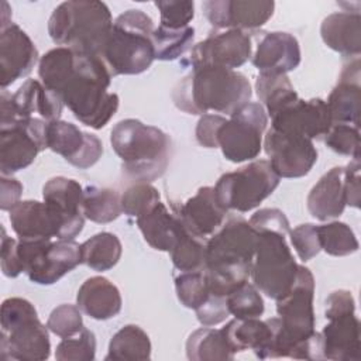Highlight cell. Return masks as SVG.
Here are the masks:
<instances>
[{"instance_id":"6da1fadb","label":"cell","mask_w":361,"mask_h":361,"mask_svg":"<svg viewBox=\"0 0 361 361\" xmlns=\"http://www.w3.org/2000/svg\"><path fill=\"white\" fill-rule=\"evenodd\" d=\"M38 76L90 128H103L118 109V96L109 92L113 76L100 56L56 47L39 58Z\"/></svg>"},{"instance_id":"7a4b0ae2","label":"cell","mask_w":361,"mask_h":361,"mask_svg":"<svg viewBox=\"0 0 361 361\" xmlns=\"http://www.w3.org/2000/svg\"><path fill=\"white\" fill-rule=\"evenodd\" d=\"M251 96V83L247 76L235 69L221 66L192 69L172 90L175 106L195 116H203L209 111L231 116L248 103Z\"/></svg>"},{"instance_id":"3957f363","label":"cell","mask_w":361,"mask_h":361,"mask_svg":"<svg viewBox=\"0 0 361 361\" xmlns=\"http://www.w3.org/2000/svg\"><path fill=\"white\" fill-rule=\"evenodd\" d=\"M110 144L121 159L123 172L135 182H152L164 175L171 161V138L161 128L135 118L118 121Z\"/></svg>"},{"instance_id":"277c9868","label":"cell","mask_w":361,"mask_h":361,"mask_svg":"<svg viewBox=\"0 0 361 361\" xmlns=\"http://www.w3.org/2000/svg\"><path fill=\"white\" fill-rule=\"evenodd\" d=\"M113 23L111 13L103 1L69 0L52 11L48 34L59 47L102 58Z\"/></svg>"},{"instance_id":"5b68a950","label":"cell","mask_w":361,"mask_h":361,"mask_svg":"<svg viewBox=\"0 0 361 361\" xmlns=\"http://www.w3.org/2000/svg\"><path fill=\"white\" fill-rule=\"evenodd\" d=\"M154 30L152 18L142 10H127L114 20L102 54L111 76L138 75L152 65L155 59Z\"/></svg>"},{"instance_id":"8992f818","label":"cell","mask_w":361,"mask_h":361,"mask_svg":"<svg viewBox=\"0 0 361 361\" xmlns=\"http://www.w3.org/2000/svg\"><path fill=\"white\" fill-rule=\"evenodd\" d=\"M0 358L42 361L51 354L48 327L37 314L34 305L23 298H7L0 313Z\"/></svg>"},{"instance_id":"52a82bcc","label":"cell","mask_w":361,"mask_h":361,"mask_svg":"<svg viewBox=\"0 0 361 361\" xmlns=\"http://www.w3.org/2000/svg\"><path fill=\"white\" fill-rule=\"evenodd\" d=\"M296 274L298 264L285 235L271 231L257 233V248L251 265L255 288L269 299L278 300L290 290Z\"/></svg>"},{"instance_id":"ba28073f","label":"cell","mask_w":361,"mask_h":361,"mask_svg":"<svg viewBox=\"0 0 361 361\" xmlns=\"http://www.w3.org/2000/svg\"><path fill=\"white\" fill-rule=\"evenodd\" d=\"M279 179L269 161L257 159L237 171L223 173L214 186L216 199L226 212L247 213L274 193Z\"/></svg>"},{"instance_id":"9c48e42d","label":"cell","mask_w":361,"mask_h":361,"mask_svg":"<svg viewBox=\"0 0 361 361\" xmlns=\"http://www.w3.org/2000/svg\"><path fill=\"white\" fill-rule=\"evenodd\" d=\"M268 114L261 103L248 102L227 118L217 133L223 157L234 164L255 159L262 148Z\"/></svg>"},{"instance_id":"30bf717a","label":"cell","mask_w":361,"mask_h":361,"mask_svg":"<svg viewBox=\"0 0 361 361\" xmlns=\"http://www.w3.org/2000/svg\"><path fill=\"white\" fill-rule=\"evenodd\" d=\"M47 124L44 118L30 117L0 126V171L13 173L30 166L37 155L48 148Z\"/></svg>"},{"instance_id":"8fae6325","label":"cell","mask_w":361,"mask_h":361,"mask_svg":"<svg viewBox=\"0 0 361 361\" xmlns=\"http://www.w3.org/2000/svg\"><path fill=\"white\" fill-rule=\"evenodd\" d=\"M0 106V126H6L16 120L34 117L35 113L45 121L59 120L65 104L61 96L42 82L27 79L13 94L1 89Z\"/></svg>"},{"instance_id":"7c38bea8","label":"cell","mask_w":361,"mask_h":361,"mask_svg":"<svg viewBox=\"0 0 361 361\" xmlns=\"http://www.w3.org/2000/svg\"><path fill=\"white\" fill-rule=\"evenodd\" d=\"M257 231L243 217H231L206 241V267L252 264Z\"/></svg>"},{"instance_id":"4fadbf2b","label":"cell","mask_w":361,"mask_h":361,"mask_svg":"<svg viewBox=\"0 0 361 361\" xmlns=\"http://www.w3.org/2000/svg\"><path fill=\"white\" fill-rule=\"evenodd\" d=\"M269 164L279 178H302L310 172L317 161V149L312 140L269 128L262 141Z\"/></svg>"},{"instance_id":"5bb4252c","label":"cell","mask_w":361,"mask_h":361,"mask_svg":"<svg viewBox=\"0 0 361 361\" xmlns=\"http://www.w3.org/2000/svg\"><path fill=\"white\" fill-rule=\"evenodd\" d=\"M252 52L251 37L245 31L226 30L212 32L190 49L188 63L192 69L202 66H221L235 69L243 66Z\"/></svg>"},{"instance_id":"9a60e30c","label":"cell","mask_w":361,"mask_h":361,"mask_svg":"<svg viewBox=\"0 0 361 361\" xmlns=\"http://www.w3.org/2000/svg\"><path fill=\"white\" fill-rule=\"evenodd\" d=\"M202 10L216 30L252 31L261 28L274 14L275 3L267 0H207Z\"/></svg>"},{"instance_id":"2e32d148","label":"cell","mask_w":361,"mask_h":361,"mask_svg":"<svg viewBox=\"0 0 361 361\" xmlns=\"http://www.w3.org/2000/svg\"><path fill=\"white\" fill-rule=\"evenodd\" d=\"M47 145L79 169L93 166L103 154V144L97 135L85 133L78 126L63 120L48 121Z\"/></svg>"},{"instance_id":"e0dca14e","label":"cell","mask_w":361,"mask_h":361,"mask_svg":"<svg viewBox=\"0 0 361 361\" xmlns=\"http://www.w3.org/2000/svg\"><path fill=\"white\" fill-rule=\"evenodd\" d=\"M333 121L323 99H298L271 117V127L303 135L309 140H323Z\"/></svg>"},{"instance_id":"ac0fdd59","label":"cell","mask_w":361,"mask_h":361,"mask_svg":"<svg viewBox=\"0 0 361 361\" xmlns=\"http://www.w3.org/2000/svg\"><path fill=\"white\" fill-rule=\"evenodd\" d=\"M42 199L62 220V233L59 240H73L85 226L82 185L75 179L65 176L51 178L42 188Z\"/></svg>"},{"instance_id":"d6986e66","label":"cell","mask_w":361,"mask_h":361,"mask_svg":"<svg viewBox=\"0 0 361 361\" xmlns=\"http://www.w3.org/2000/svg\"><path fill=\"white\" fill-rule=\"evenodd\" d=\"M39 62L38 49L17 24L11 23L0 31V85L1 89L27 76Z\"/></svg>"},{"instance_id":"ffe728a7","label":"cell","mask_w":361,"mask_h":361,"mask_svg":"<svg viewBox=\"0 0 361 361\" xmlns=\"http://www.w3.org/2000/svg\"><path fill=\"white\" fill-rule=\"evenodd\" d=\"M175 214L189 234L206 240L221 227L227 212L217 202L214 188L203 186Z\"/></svg>"},{"instance_id":"44dd1931","label":"cell","mask_w":361,"mask_h":361,"mask_svg":"<svg viewBox=\"0 0 361 361\" xmlns=\"http://www.w3.org/2000/svg\"><path fill=\"white\" fill-rule=\"evenodd\" d=\"M13 231L18 238L51 240L62 233V220L45 202L23 200L8 210Z\"/></svg>"},{"instance_id":"7402d4cb","label":"cell","mask_w":361,"mask_h":361,"mask_svg":"<svg viewBox=\"0 0 361 361\" xmlns=\"http://www.w3.org/2000/svg\"><path fill=\"white\" fill-rule=\"evenodd\" d=\"M360 56L350 58V61L343 65L338 82L326 102L333 123L360 126Z\"/></svg>"},{"instance_id":"603a6c76","label":"cell","mask_w":361,"mask_h":361,"mask_svg":"<svg viewBox=\"0 0 361 361\" xmlns=\"http://www.w3.org/2000/svg\"><path fill=\"white\" fill-rule=\"evenodd\" d=\"M82 264L80 244L73 240H58L39 254L25 271L28 279L38 285H52Z\"/></svg>"},{"instance_id":"cb8c5ba5","label":"cell","mask_w":361,"mask_h":361,"mask_svg":"<svg viewBox=\"0 0 361 361\" xmlns=\"http://www.w3.org/2000/svg\"><path fill=\"white\" fill-rule=\"evenodd\" d=\"M251 62L259 72L288 73L295 71L300 63L299 42L289 32H264L251 55Z\"/></svg>"},{"instance_id":"d4e9b609","label":"cell","mask_w":361,"mask_h":361,"mask_svg":"<svg viewBox=\"0 0 361 361\" xmlns=\"http://www.w3.org/2000/svg\"><path fill=\"white\" fill-rule=\"evenodd\" d=\"M320 331L324 360L360 361V320L354 313H344L327 319Z\"/></svg>"},{"instance_id":"484cf974","label":"cell","mask_w":361,"mask_h":361,"mask_svg":"<svg viewBox=\"0 0 361 361\" xmlns=\"http://www.w3.org/2000/svg\"><path fill=\"white\" fill-rule=\"evenodd\" d=\"M306 203L309 213L320 221L341 216L347 206L344 192V166H334L326 172L310 189Z\"/></svg>"},{"instance_id":"4316f807","label":"cell","mask_w":361,"mask_h":361,"mask_svg":"<svg viewBox=\"0 0 361 361\" xmlns=\"http://www.w3.org/2000/svg\"><path fill=\"white\" fill-rule=\"evenodd\" d=\"M118 288L104 276L87 278L78 290L76 306L94 320H107L121 310Z\"/></svg>"},{"instance_id":"83f0119b","label":"cell","mask_w":361,"mask_h":361,"mask_svg":"<svg viewBox=\"0 0 361 361\" xmlns=\"http://www.w3.org/2000/svg\"><path fill=\"white\" fill-rule=\"evenodd\" d=\"M323 42L333 51L348 56L361 52V16L360 11H337L327 16L320 25Z\"/></svg>"},{"instance_id":"f1b7e54d","label":"cell","mask_w":361,"mask_h":361,"mask_svg":"<svg viewBox=\"0 0 361 361\" xmlns=\"http://www.w3.org/2000/svg\"><path fill=\"white\" fill-rule=\"evenodd\" d=\"M135 221L144 240L158 251L169 252L185 231L178 216L171 213L162 202L155 203Z\"/></svg>"},{"instance_id":"f546056e","label":"cell","mask_w":361,"mask_h":361,"mask_svg":"<svg viewBox=\"0 0 361 361\" xmlns=\"http://www.w3.org/2000/svg\"><path fill=\"white\" fill-rule=\"evenodd\" d=\"M221 330L234 353L252 350L258 358H267L274 334L271 319L261 320L259 317H234Z\"/></svg>"},{"instance_id":"4dcf8cb0","label":"cell","mask_w":361,"mask_h":361,"mask_svg":"<svg viewBox=\"0 0 361 361\" xmlns=\"http://www.w3.org/2000/svg\"><path fill=\"white\" fill-rule=\"evenodd\" d=\"M255 90L269 117L299 99L288 75L281 72H259L255 80Z\"/></svg>"},{"instance_id":"1f68e13d","label":"cell","mask_w":361,"mask_h":361,"mask_svg":"<svg viewBox=\"0 0 361 361\" xmlns=\"http://www.w3.org/2000/svg\"><path fill=\"white\" fill-rule=\"evenodd\" d=\"M234 354L221 329L204 326L195 330L186 341V357L192 361L233 360Z\"/></svg>"},{"instance_id":"d6a6232c","label":"cell","mask_w":361,"mask_h":361,"mask_svg":"<svg viewBox=\"0 0 361 361\" xmlns=\"http://www.w3.org/2000/svg\"><path fill=\"white\" fill-rule=\"evenodd\" d=\"M82 264L93 271L103 272L111 269L120 259L123 247L118 237L109 231H102L80 244Z\"/></svg>"},{"instance_id":"836d02e7","label":"cell","mask_w":361,"mask_h":361,"mask_svg":"<svg viewBox=\"0 0 361 361\" xmlns=\"http://www.w3.org/2000/svg\"><path fill=\"white\" fill-rule=\"evenodd\" d=\"M151 341L148 334L137 324L123 326L110 340L106 360H149Z\"/></svg>"},{"instance_id":"e575fe53","label":"cell","mask_w":361,"mask_h":361,"mask_svg":"<svg viewBox=\"0 0 361 361\" xmlns=\"http://www.w3.org/2000/svg\"><path fill=\"white\" fill-rule=\"evenodd\" d=\"M82 210L85 219L93 223H111L123 213L121 195L110 188L86 186L83 188Z\"/></svg>"},{"instance_id":"d590c367","label":"cell","mask_w":361,"mask_h":361,"mask_svg":"<svg viewBox=\"0 0 361 361\" xmlns=\"http://www.w3.org/2000/svg\"><path fill=\"white\" fill-rule=\"evenodd\" d=\"M195 39V28L188 25L185 28L171 30L162 25L154 30L152 42L155 49V59L173 61L192 49Z\"/></svg>"},{"instance_id":"8d00e7d4","label":"cell","mask_w":361,"mask_h":361,"mask_svg":"<svg viewBox=\"0 0 361 361\" xmlns=\"http://www.w3.org/2000/svg\"><path fill=\"white\" fill-rule=\"evenodd\" d=\"M320 248L333 257H345L354 254L360 244L353 228L341 221H331L316 226Z\"/></svg>"},{"instance_id":"74e56055","label":"cell","mask_w":361,"mask_h":361,"mask_svg":"<svg viewBox=\"0 0 361 361\" xmlns=\"http://www.w3.org/2000/svg\"><path fill=\"white\" fill-rule=\"evenodd\" d=\"M169 254L173 267L179 272L202 271L206 267V243L193 237L186 230Z\"/></svg>"},{"instance_id":"f35d334b","label":"cell","mask_w":361,"mask_h":361,"mask_svg":"<svg viewBox=\"0 0 361 361\" xmlns=\"http://www.w3.org/2000/svg\"><path fill=\"white\" fill-rule=\"evenodd\" d=\"M251 265L252 264L204 268L210 295L227 298L238 286L248 282V278L251 276Z\"/></svg>"},{"instance_id":"ab89813d","label":"cell","mask_w":361,"mask_h":361,"mask_svg":"<svg viewBox=\"0 0 361 361\" xmlns=\"http://www.w3.org/2000/svg\"><path fill=\"white\" fill-rule=\"evenodd\" d=\"M226 302L230 314H233L235 319L259 317L265 310L261 292L255 288L254 283L248 282L233 290L226 298Z\"/></svg>"},{"instance_id":"60d3db41","label":"cell","mask_w":361,"mask_h":361,"mask_svg":"<svg viewBox=\"0 0 361 361\" xmlns=\"http://www.w3.org/2000/svg\"><path fill=\"white\" fill-rule=\"evenodd\" d=\"M175 290L179 302L188 309H197L210 295L204 269L179 272L175 276Z\"/></svg>"},{"instance_id":"b9f144b4","label":"cell","mask_w":361,"mask_h":361,"mask_svg":"<svg viewBox=\"0 0 361 361\" xmlns=\"http://www.w3.org/2000/svg\"><path fill=\"white\" fill-rule=\"evenodd\" d=\"M94 357L96 337L86 327L75 336L62 338L55 350V358L58 361H92Z\"/></svg>"},{"instance_id":"7bdbcfd3","label":"cell","mask_w":361,"mask_h":361,"mask_svg":"<svg viewBox=\"0 0 361 361\" xmlns=\"http://www.w3.org/2000/svg\"><path fill=\"white\" fill-rule=\"evenodd\" d=\"M161 202V195L155 186L147 182H135L121 193V210L128 217H138Z\"/></svg>"},{"instance_id":"ee69618b","label":"cell","mask_w":361,"mask_h":361,"mask_svg":"<svg viewBox=\"0 0 361 361\" xmlns=\"http://www.w3.org/2000/svg\"><path fill=\"white\" fill-rule=\"evenodd\" d=\"M323 141L331 151L353 159H360V131L357 126L333 123L323 137Z\"/></svg>"},{"instance_id":"f6af8a7d","label":"cell","mask_w":361,"mask_h":361,"mask_svg":"<svg viewBox=\"0 0 361 361\" xmlns=\"http://www.w3.org/2000/svg\"><path fill=\"white\" fill-rule=\"evenodd\" d=\"M47 327L61 338L75 336L85 327L82 310L75 305H59L51 312L47 320Z\"/></svg>"},{"instance_id":"bcb514c9","label":"cell","mask_w":361,"mask_h":361,"mask_svg":"<svg viewBox=\"0 0 361 361\" xmlns=\"http://www.w3.org/2000/svg\"><path fill=\"white\" fill-rule=\"evenodd\" d=\"M155 7L159 10L161 16L159 25L165 28H185L195 17V3L189 0L155 1Z\"/></svg>"},{"instance_id":"7dc6e473","label":"cell","mask_w":361,"mask_h":361,"mask_svg":"<svg viewBox=\"0 0 361 361\" xmlns=\"http://www.w3.org/2000/svg\"><path fill=\"white\" fill-rule=\"evenodd\" d=\"M289 237L298 257L303 262L310 261L322 251L316 226L312 223H305L295 227L293 230H289Z\"/></svg>"},{"instance_id":"c3c4849f","label":"cell","mask_w":361,"mask_h":361,"mask_svg":"<svg viewBox=\"0 0 361 361\" xmlns=\"http://www.w3.org/2000/svg\"><path fill=\"white\" fill-rule=\"evenodd\" d=\"M248 223L257 233L271 231L278 233L281 235H286L290 230L289 220L286 219L285 213L275 207L259 209L250 217Z\"/></svg>"},{"instance_id":"681fc988","label":"cell","mask_w":361,"mask_h":361,"mask_svg":"<svg viewBox=\"0 0 361 361\" xmlns=\"http://www.w3.org/2000/svg\"><path fill=\"white\" fill-rule=\"evenodd\" d=\"M195 312L199 323L207 327L217 326L230 316L226 298L216 295H209V298L195 309Z\"/></svg>"},{"instance_id":"f907efd6","label":"cell","mask_w":361,"mask_h":361,"mask_svg":"<svg viewBox=\"0 0 361 361\" xmlns=\"http://www.w3.org/2000/svg\"><path fill=\"white\" fill-rule=\"evenodd\" d=\"M227 118L220 114H203L196 126V140L204 148H219L217 133Z\"/></svg>"},{"instance_id":"816d5d0a","label":"cell","mask_w":361,"mask_h":361,"mask_svg":"<svg viewBox=\"0 0 361 361\" xmlns=\"http://www.w3.org/2000/svg\"><path fill=\"white\" fill-rule=\"evenodd\" d=\"M355 312V302L350 290L338 289L331 292L326 299V309L324 317L330 319L344 313H354Z\"/></svg>"},{"instance_id":"f5cc1de1","label":"cell","mask_w":361,"mask_h":361,"mask_svg":"<svg viewBox=\"0 0 361 361\" xmlns=\"http://www.w3.org/2000/svg\"><path fill=\"white\" fill-rule=\"evenodd\" d=\"M344 192L345 203L351 207H360V159H353L344 168Z\"/></svg>"},{"instance_id":"db71d44e","label":"cell","mask_w":361,"mask_h":361,"mask_svg":"<svg viewBox=\"0 0 361 361\" xmlns=\"http://www.w3.org/2000/svg\"><path fill=\"white\" fill-rule=\"evenodd\" d=\"M0 186H1L0 209L6 212L20 202V197L23 195V185L13 176L1 175Z\"/></svg>"}]
</instances>
